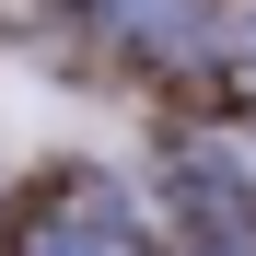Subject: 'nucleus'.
<instances>
[{
	"mask_svg": "<svg viewBox=\"0 0 256 256\" xmlns=\"http://www.w3.org/2000/svg\"><path fill=\"white\" fill-rule=\"evenodd\" d=\"M0 256H152V233H140V210H128V186H116V175L58 163V175L12 210Z\"/></svg>",
	"mask_w": 256,
	"mask_h": 256,
	"instance_id": "f257e3e1",
	"label": "nucleus"
},
{
	"mask_svg": "<svg viewBox=\"0 0 256 256\" xmlns=\"http://www.w3.org/2000/svg\"><path fill=\"white\" fill-rule=\"evenodd\" d=\"M233 94H256V24L233 35Z\"/></svg>",
	"mask_w": 256,
	"mask_h": 256,
	"instance_id": "f03ea898",
	"label": "nucleus"
}]
</instances>
